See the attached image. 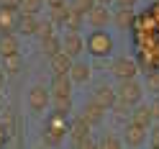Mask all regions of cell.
<instances>
[{"label": "cell", "mask_w": 159, "mask_h": 149, "mask_svg": "<svg viewBox=\"0 0 159 149\" xmlns=\"http://www.w3.org/2000/svg\"><path fill=\"white\" fill-rule=\"evenodd\" d=\"M21 67H23V59H21V54H18V52H16V54L3 57V69H5L8 75H16Z\"/></svg>", "instance_id": "cell-21"}, {"label": "cell", "mask_w": 159, "mask_h": 149, "mask_svg": "<svg viewBox=\"0 0 159 149\" xmlns=\"http://www.w3.org/2000/svg\"><path fill=\"white\" fill-rule=\"evenodd\" d=\"M152 144H154V147H159V123L152 128Z\"/></svg>", "instance_id": "cell-30"}, {"label": "cell", "mask_w": 159, "mask_h": 149, "mask_svg": "<svg viewBox=\"0 0 159 149\" xmlns=\"http://www.w3.org/2000/svg\"><path fill=\"white\" fill-rule=\"evenodd\" d=\"M41 49H44V54L52 59L54 54L62 52V41H59L57 36H46V39H41Z\"/></svg>", "instance_id": "cell-20"}, {"label": "cell", "mask_w": 159, "mask_h": 149, "mask_svg": "<svg viewBox=\"0 0 159 149\" xmlns=\"http://www.w3.org/2000/svg\"><path fill=\"white\" fill-rule=\"evenodd\" d=\"M141 95H144V87L136 82V77H131V80H121V87H118V98H121L123 103L136 105L139 100H141Z\"/></svg>", "instance_id": "cell-2"}, {"label": "cell", "mask_w": 159, "mask_h": 149, "mask_svg": "<svg viewBox=\"0 0 159 149\" xmlns=\"http://www.w3.org/2000/svg\"><path fill=\"white\" fill-rule=\"evenodd\" d=\"M134 3H136V0H118V5H128V8H131Z\"/></svg>", "instance_id": "cell-34"}, {"label": "cell", "mask_w": 159, "mask_h": 149, "mask_svg": "<svg viewBox=\"0 0 159 149\" xmlns=\"http://www.w3.org/2000/svg\"><path fill=\"white\" fill-rule=\"evenodd\" d=\"M100 147H111V149H118V147H123V142L118 136H113V134H105L103 136V142H100Z\"/></svg>", "instance_id": "cell-27"}, {"label": "cell", "mask_w": 159, "mask_h": 149, "mask_svg": "<svg viewBox=\"0 0 159 149\" xmlns=\"http://www.w3.org/2000/svg\"><path fill=\"white\" fill-rule=\"evenodd\" d=\"M0 3H3V0H0Z\"/></svg>", "instance_id": "cell-37"}, {"label": "cell", "mask_w": 159, "mask_h": 149, "mask_svg": "<svg viewBox=\"0 0 159 149\" xmlns=\"http://www.w3.org/2000/svg\"><path fill=\"white\" fill-rule=\"evenodd\" d=\"M18 11L21 8H13V5H3L0 8V31H13L18 26Z\"/></svg>", "instance_id": "cell-8"}, {"label": "cell", "mask_w": 159, "mask_h": 149, "mask_svg": "<svg viewBox=\"0 0 159 149\" xmlns=\"http://www.w3.org/2000/svg\"><path fill=\"white\" fill-rule=\"evenodd\" d=\"M69 67H72V57H69L64 49L52 57V72L54 75H69Z\"/></svg>", "instance_id": "cell-12"}, {"label": "cell", "mask_w": 159, "mask_h": 149, "mask_svg": "<svg viewBox=\"0 0 159 149\" xmlns=\"http://www.w3.org/2000/svg\"><path fill=\"white\" fill-rule=\"evenodd\" d=\"M54 105L59 113H69V108H72V100H69V95H54Z\"/></svg>", "instance_id": "cell-25"}, {"label": "cell", "mask_w": 159, "mask_h": 149, "mask_svg": "<svg viewBox=\"0 0 159 149\" xmlns=\"http://www.w3.org/2000/svg\"><path fill=\"white\" fill-rule=\"evenodd\" d=\"M82 18H85V13H82V11H77V8L69 5V13H67L64 28H67V31H80V26H82Z\"/></svg>", "instance_id": "cell-17"}, {"label": "cell", "mask_w": 159, "mask_h": 149, "mask_svg": "<svg viewBox=\"0 0 159 149\" xmlns=\"http://www.w3.org/2000/svg\"><path fill=\"white\" fill-rule=\"evenodd\" d=\"M8 142V131H5V128H0V144H5Z\"/></svg>", "instance_id": "cell-33"}, {"label": "cell", "mask_w": 159, "mask_h": 149, "mask_svg": "<svg viewBox=\"0 0 159 149\" xmlns=\"http://www.w3.org/2000/svg\"><path fill=\"white\" fill-rule=\"evenodd\" d=\"M111 69H113V75L118 77V80H131V77L139 75V64L134 62V59H116Z\"/></svg>", "instance_id": "cell-5"}, {"label": "cell", "mask_w": 159, "mask_h": 149, "mask_svg": "<svg viewBox=\"0 0 159 149\" xmlns=\"http://www.w3.org/2000/svg\"><path fill=\"white\" fill-rule=\"evenodd\" d=\"M149 108H152V116H154V118H157V121H159V95L154 98V100H152V103H149Z\"/></svg>", "instance_id": "cell-29"}, {"label": "cell", "mask_w": 159, "mask_h": 149, "mask_svg": "<svg viewBox=\"0 0 159 149\" xmlns=\"http://www.w3.org/2000/svg\"><path fill=\"white\" fill-rule=\"evenodd\" d=\"M93 100L100 103L103 108H113V103L118 100V90H113L111 85H100V87L93 93Z\"/></svg>", "instance_id": "cell-9"}, {"label": "cell", "mask_w": 159, "mask_h": 149, "mask_svg": "<svg viewBox=\"0 0 159 149\" xmlns=\"http://www.w3.org/2000/svg\"><path fill=\"white\" fill-rule=\"evenodd\" d=\"M111 46H113V41L108 39V34L100 31V28L87 36V52L95 54V57H105L108 52H111Z\"/></svg>", "instance_id": "cell-3"}, {"label": "cell", "mask_w": 159, "mask_h": 149, "mask_svg": "<svg viewBox=\"0 0 159 149\" xmlns=\"http://www.w3.org/2000/svg\"><path fill=\"white\" fill-rule=\"evenodd\" d=\"M146 90H149V93H157V95H159V72H157V69L146 72Z\"/></svg>", "instance_id": "cell-24"}, {"label": "cell", "mask_w": 159, "mask_h": 149, "mask_svg": "<svg viewBox=\"0 0 159 149\" xmlns=\"http://www.w3.org/2000/svg\"><path fill=\"white\" fill-rule=\"evenodd\" d=\"M90 72L93 69L87 64H82V62H72V67H69V77H72V82H77V85H85L90 80Z\"/></svg>", "instance_id": "cell-14"}, {"label": "cell", "mask_w": 159, "mask_h": 149, "mask_svg": "<svg viewBox=\"0 0 159 149\" xmlns=\"http://www.w3.org/2000/svg\"><path fill=\"white\" fill-rule=\"evenodd\" d=\"M36 36L39 39H46V36H54V23L52 21H41L36 28Z\"/></svg>", "instance_id": "cell-26"}, {"label": "cell", "mask_w": 159, "mask_h": 149, "mask_svg": "<svg viewBox=\"0 0 159 149\" xmlns=\"http://www.w3.org/2000/svg\"><path fill=\"white\" fill-rule=\"evenodd\" d=\"M67 13H69L67 3H64V5H57V8H52V23H54V26L64 23V21H67Z\"/></svg>", "instance_id": "cell-22"}, {"label": "cell", "mask_w": 159, "mask_h": 149, "mask_svg": "<svg viewBox=\"0 0 159 149\" xmlns=\"http://www.w3.org/2000/svg\"><path fill=\"white\" fill-rule=\"evenodd\" d=\"M82 46H85V41L80 39L77 31H69V34L64 36V41H62V49H64L69 57H77L80 52H82Z\"/></svg>", "instance_id": "cell-11"}, {"label": "cell", "mask_w": 159, "mask_h": 149, "mask_svg": "<svg viewBox=\"0 0 159 149\" xmlns=\"http://www.w3.org/2000/svg\"><path fill=\"white\" fill-rule=\"evenodd\" d=\"M95 3H100V5H111L113 0H95Z\"/></svg>", "instance_id": "cell-36"}, {"label": "cell", "mask_w": 159, "mask_h": 149, "mask_svg": "<svg viewBox=\"0 0 159 149\" xmlns=\"http://www.w3.org/2000/svg\"><path fill=\"white\" fill-rule=\"evenodd\" d=\"M49 93H52V90H46L44 85H34L31 90H28V108H31L34 113L46 111L49 100H52V95H49Z\"/></svg>", "instance_id": "cell-4"}, {"label": "cell", "mask_w": 159, "mask_h": 149, "mask_svg": "<svg viewBox=\"0 0 159 149\" xmlns=\"http://www.w3.org/2000/svg\"><path fill=\"white\" fill-rule=\"evenodd\" d=\"M113 23L121 28V31L131 28V26H134V11H131L128 5H121V11H116V16H113Z\"/></svg>", "instance_id": "cell-15"}, {"label": "cell", "mask_w": 159, "mask_h": 149, "mask_svg": "<svg viewBox=\"0 0 159 149\" xmlns=\"http://www.w3.org/2000/svg\"><path fill=\"white\" fill-rule=\"evenodd\" d=\"M93 5H95V0H72V8L82 11L85 16H87V11H93Z\"/></svg>", "instance_id": "cell-28"}, {"label": "cell", "mask_w": 159, "mask_h": 149, "mask_svg": "<svg viewBox=\"0 0 159 149\" xmlns=\"http://www.w3.org/2000/svg\"><path fill=\"white\" fill-rule=\"evenodd\" d=\"M64 3H67V0H46L49 8H57V5H64Z\"/></svg>", "instance_id": "cell-32"}, {"label": "cell", "mask_w": 159, "mask_h": 149, "mask_svg": "<svg viewBox=\"0 0 159 149\" xmlns=\"http://www.w3.org/2000/svg\"><path fill=\"white\" fill-rule=\"evenodd\" d=\"M18 52V41L13 34H3L0 36V57H8V54H16Z\"/></svg>", "instance_id": "cell-18"}, {"label": "cell", "mask_w": 159, "mask_h": 149, "mask_svg": "<svg viewBox=\"0 0 159 149\" xmlns=\"http://www.w3.org/2000/svg\"><path fill=\"white\" fill-rule=\"evenodd\" d=\"M103 116H105V108H103L100 103H95V100H90V103L82 108V118H85L90 126H98V123L103 121Z\"/></svg>", "instance_id": "cell-10"}, {"label": "cell", "mask_w": 159, "mask_h": 149, "mask_svg": "<svg viewBox=\"0 0 159 149\" xmlns=\"http://www.w3.org/2000/svg\"><path fill=\"white\" fill-rule=\"evenodd\" d=\"M36 28H39V21H36V13H23L21 18H18V31L26 34V36H31L36 34Z\"/></svg>", "instance_id": "cell-16"}, {"label": "cell", "mask_w": 159, "mask_h": 149, "mask_svg": "<svg viewBox=\"0 0 159 149\" xmlns=\"http://www.w3.org/2000/svg\"><path fill=\"white\" fill-rule=\"evenodd\" d=\"M108 21H111V13H108V5H100L95 3L93 11H87V23H90L93 28H105Z\"/></svg>", "instance_id": "cell-6"}, {"label": "cell", "mask_w": 159, "mask_h": 149, "mask_svg": "<svg viewBox=\"0 0 159 149\" xmlns=\"http://www.w3.org/2000/svg\"><path fill=\"white\" fill-rule=\"evenodd\" d=\"M3 80H5V69L0 67V85H3Z\"/></svg>", "instance_id": "cell-35"}, {"label": "cell", "mask_w": 159, "mask_h": 149, "mask_svg": "<svg viewBox=\"0 0 159 149\" xmlns=\"http://www.w3.org/2000/svg\"><path fill=\"white\" fill-rule=\"evenodd\" d=\"M131 121H136V123H141V126H146V128H149V123L154 121V116H152V108H149V105H139L136 111L131 113Z\"/></svg>", "instance_id": "cell-19"}, {"label": "cell", "mask_w": 159, "mask_h": 149, "mask_svg": "<svg viewBox=\"0 0 159 149\" xmlns=\"http://www.w3.org/2000/svg\"><path fill=\"white\" fill-rule=\"evenodd\" d=\"M0 5H13V8H21V0H3Z\"/></svg>", "instance_id": "cell-31"}, {"label": "cell", "mask_w": 159, "mask_h": 149, "mask_svg": "<svg viewBox=\"0 0 159 149\" xmlns=\"http://www.w3.org/2000/svg\"><path fill=\"white\" fill-rule=\"evenodd\" d=\"M144 139H146V126L136 123V121H128V126H126V144L128 147H141Z\"/></svg>", "instance_id": "cell-7"}, {"label": "cell", "mask_w": 159, "mask_h": 149, "mask_svg": "<svg viewBox=\"0 0 159 149\" xmlns=\"http://www.w3.org/2000/svg\"><path fill=\"white\" fill-rule=\"evenodd\" d=\"M46 0H21V11L23 13H39L44 8Z\"/></svg>", "instance_id": "cell-23"}, {"label": "cell", "mask_w": 159, "mask_h": 149, "mask_svg": "<svg viewBox=\"0 0 159 149\" xmlns=\"http://www.w3.org/2000/svg\"><path fill=\"white\" fill-rule=\"evenodd\" d=\"M69 93H72V77L69 75H54L52 95H69Z\"/></svg>", "instance_id": "cell-13"}, {"label": "cell", "mask_w": 159, "mask_h": 149, "mask_svg": "<svg viewBox=\"0 0 159 149\" xmlns=\"http://www.w3.org/2000/svg\"><path fill=\"white\" fill-rule=\"evenodd\" d=\"M69 136H72L75 147H93V136H90V123H87L82 116L72 121V126H69Z\"/></svg>", "instance_id": "cell-1"}]
</instances>
